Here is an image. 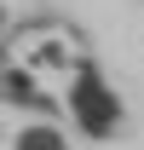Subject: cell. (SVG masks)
Listing matches in <instances>:
<instances>
[{"mask_svg": "<svg viewBox=\"0 0 144 150\" xmlns=\"http://www.w3.org/2000/svg\"><path fill=\"white\" fill-rule=\"evenodd\" d=\"M64 104H69V121L87 139H115L121 133V121H127V104H121V93L109 87L104 75H98V64L92 58H81V64H69V87H64Z\"/></svg>", "mask_w": 144, "mask_h": 150, "instance_id": "obj_1", "label": "cell"}, {"mask_svg": "<svg viewBox=\"0 0 144 150\" xmlns=\"http://www.w3.org/2000/svg\"><path fill=\"white\" fill-rule=\"evenodd\" d=\"M6 104H23V110H35V115H52V98L40 93V87H35V75L18 69V64L6 69Z\"/></svg>", "mask_w": 144, "mask_h": 150, "instance_id": "obj_2", "label": "cell"}, {"mask_svg": "<svg viewBox=\"0 0 144 150\" xmlns=\"http://www.w3.org/2000/svg\"><path fill=\"white\" fill-rule=\"evenodd\" d=\"M12 150H69V133L58 121H23L12 133Z\"/></svg>", "mask_w": 144, "mask_h": 150, "instance_id": "obj_3", "label": "cell"}]
</instances>
